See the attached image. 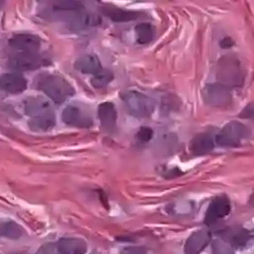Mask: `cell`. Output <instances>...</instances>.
I'll return each mask as SVG.
<instances>
[{"label":"cell","mask_w":254,"mask_h":254,"mask_svg":"<svg viewBox=\"0 0 254 254\" xmlns=\"http://www.w3.org/2000/svg\"><path fill=\"white\" fill-rule=\"evenodd\" d=\"M36 86L38 90L43 92L56 104L64 103L75 94V90L71 84L64 77L56 74L38 76Z\"/></svg>","instance_id":"obj_1"},{"label":"cell","mask_w":254,"mask_h":254,"mask_svg":"<svg viewBox=\"0 0 254 254\" xmlns=\"http://www.w3.org/2000/svg\"><path fill=\"white\" fill-rule=\"evenodd\" d=\"M126 112L134 118L150 117L155 111L154 101L137 91H126L121 94Z\"/></svg>","instance_id":"obj_2"},{"label":"cell","mask_w":254,"mask_h":254,"mask_svg":"<svg viewBox=\"0 0 254 254\" xmlns=\"http://www.w3.org/2000/svg\"><path fill=\"white\" fill-rule=\"evenodd\" d=\"M249 135L247 127L239 121H231L227 123L217 134L215 142L223 147H236Z\"/></svg>","instance_id":"obj_3"},{"label":"cell","mask_w":254,"mask_h":254,"mask_svg":"<svg viewBox=\"0 0 254 254\" xmlns=\"http://www.w3.org/2000/svg\"><path fill=\"white\" fill-rule=\"evenodd\" d=\"M242 66L240 62L233 57H224L219 62L218 76L223 81L222 84L229 86H241L243 82Z\"/></svg>","instance_id":"obj_4"},{"label":"cell","mask_w":254,"mask_h":254,"mask_svg":"<svg viewBox=\"0 0 254 254\" xmlns=\"http://www.w3.org/2000/svg\"><path fill=\"white\" fill-rule=\"evenodd\" d=\"M203 101L211 107H226L232 102L231 91L222 83H210L202 90Z\"/></svg>","instance_id":"obj_5"},{"label":"cell","mask_w":254,"mask_h":254,"mask_svg":"<svg viewBox=\"0 0 254 254\" xmlns=\"http://www.w3.org/2000/svg\"><path fill=\"white\" fill-rule=\"evenodd\" d=\"M45 64L46 59L36 53H18L13 55L8 61L9 67L17 71L36 70Z\"/></svg>","instance_id":"obj_6"},{"label":"cell","mask_w":254,"mask_h":254,"mask_svg":"<svg viewBox=\"0 0 254 254\" xmlns=\"http://www.w3.org/2000/svg\"><path fill=\"white\" fill-rule=\"evenodd\" d=\"M231 211L230 200L223 195L215 197L210 201L204 217V224L213 226L218 221L226 218Z\"/></svg>","instance_id":"obj_7"},{"label":"cell","mask_w":254,"mask_h":254,"mask_svg":"<svg viewBox=\"0 0 254 254\" xmlns=\"http://www.w3.org/2000/svg\"><path fill=\"white\" fill-rule=\"evenodd\" d=\"M61 118L66 125L79 127V128H90L94 124L93 118L75 105H69L65 107L61 114Z\"/></svg>","instance_id":"obj_8"},{"label":"cell","mask_w":254,"mask_h":254,"mask_svg":"<svg viewBox=\"0 0 254 254\" xmlns=\"http://www.w3.org/2000/svg\"><path fill=\"white\" fill-rule=\"evenodd\" d=\"M8 43L19 53H36L41 47V39L33 34H17L9 39Z\"/></svg>","instance_id":"obj_9"},{"label":"cell","mask_w":254,"mask_h":254,"mask_svg":"<svg viewBox=\"0 0 254 254\" xmlns=\"http://www.w3.org/2000/svg\"><path fill=\"white\" fill-rule=\"evenodd\" d=\"M98 118L102 128L108 133H113L117 129V110L111 102H104L98 107Z\"/></svg>","instance_id":"obj_10"},{"label":"cell","mask_w":254,"mask_h":254,"mask_svg":"<svg viewBox=\"0 0 254 254\" xmlns=\"http://www.w3.org/2000/svg\"><path fill=\"white\" fill-rule=\"evenodd\" d=\"M24 108L30 119L54 114L49 101L43 97H31L27 99Z\"/></svg>","instance_id":"obj_11"},{"label":"cell","mask_w":254,"mask_h":254,"mask_svg":"<svg viewBox=\"0 0 254 254\" xmlns=\"http://www.w3.org/2000/svg\"><path fill=\"white\" fill-rule=\"evenodd\" d=\"M27 80L19 73H4L0 75V91L9 94H20L27 89Z\"/></svg>","instance_id":"obj_12"},{"label":"cell","mask_w":254,"mask_h":254,"mask_svg":"<svg viewBox=\"0 0 254 254\" xmlns=\"http://www.w3.org/2000/svg\"><path fill=\"white\" fill-rule=\"evenodd\" d=\"M215 138L211 133H199L190 141V152L194 156H204L213 152L215 149Z\"/></svg>","instance_id":"obj_13"},{"label":"cell","mask_w":254,"mask_h":254,"mask_svg":"<svg viewBox=\"0 0 254 254\" xmlns=\"http://www.w3.org/2000/svg\"><path fill=\"white\" fill-rule=\"evenodd\" d=\"M210 233L205 230L196 231L190 236L184 246L185 254H199L210 242Z\"/></svg>","instance_id":"obj_14"},{"label":"cell","mask_w":254,"mask_h":254,"mask_svg":"<svg viewBox=\"0 0 254 254\" xmlns=\"http://www.w3.org/2000/svg\"><path fill=\"white\" fill-rule=\"evenodd\" d=\"M104 15L107 16L114 23H128L140 17L141 12L135 10H127L116 6L106 5L102 8Z\"/></svg>","instance_id":"obj_15"},{"label":"cell","mask_w":254,"mask_h":254,"mask_svg":"<svg viewBox=\"0 0 254 254\" xmlns=\"http://www.w3.org/2000/svg\"><path fill=\"white\" fill-rule=\"evenodd\" d=\"M102 19L98 14L93 12H77L70 20V28L76 31H83L97 27L101 24Z\"/></svg>","instance_id":"obj_16"},{"label":"cell","mask_w":254,"mask_h":254,"mask_svg":"<svg viewBox=\"0 0 254 254\" xmlns=\"http://www.w3.org/2000/svg\"><path fill=\"white\" fill-rule=\"evenodd\" d=\"M60 254H84L88 250V245L79 238H62L56 243Z\"/></svg>","instance_id":"obj_17"},{"label":"cell","mask_w":254,"mask_h":254,"mask_svg":"<svg viewBox=\"0 0 254 254\" xmlns=\"http://www.w3.org/2000/svg\"><path fill=\"white\" fill-rule=\"evenodd\" d=\"M223 235H224V238L229 242L228 244L230 246L237 247V248L245 247L252 239V236L249 233V231L243 228L228 229L223 233Z\"/></svg>","instance_id":"obj_18"},{"label":"cell","mask_w":254,"mask_h":254,"mask_svg":"<svg viewBox=\"0 0 254 254\" xmlns=\"http://www.w3.org/2000/svg\"><path fill=\"white\" fill-rule=\"evenodd\" d=\"M74 68L83 74H95L103 67L98 56L86 54L80 56L74 63Z\"/></svg>","instance_id":"obj_19"},{"label":"cell","mask_w":254,"mask_h":254,"mask_svg":"<svg viewBox=\"0 0 254 254\" xmlns=\"http://www.w3.org/2000/svg\"><path fill=\"white\" fill-rule=\"evenodd\" d=\"M30 128L37 132H44L52 129L56 124L55 115H48L39 118H31L28 122Z\"/></svg>","instance_id":"obj_20"},{"label":"cell","mask_w":254,"mask_h":254,"mask_svg":"<svg viewBox=\"0 0 254 254\" xmlns=\"http://www.w3.org/2000/svg\"><path fill=\"white\" fill-rule=\"evenodd\" d=\"M136 41L140 45L151 43L155 37V28L149 23H139L135 26Z\"/></svg>","instance_id":"obj_21"},{"label":"cell","mask_w":254,"mask_h":254,"mask_svg":"<svg viewBox=\"0 0 254 254\" xmlns=\"http://www.w3.org/2000/svg\"><path fill=\"white\" fill-rule=\"evenodd\" d=\"M114 75L112 71L109 69L102 68L97 73L93 74V77L91 78V84L95 89H102L107 87L108 84L113 80Z\"/></svg>","instance_id":"obj_22"},{"label":"cell","mask_w":254,"mask_h":254,"mask_svg":"<svg viewBox=\"0 0 254 254\" xmlns=\"http://www.w3.org/2000/svg\"><path fill=\"white\" fill-rule=\"evenodd\" d=\"M24 230L16 223H4L0 226V235L9 239H18L23 236Z\"/></svg>","instance_id":"obj_23"},{"label":"cell","mask_w":254,"mask_h":254,"mask_svg":"<svg viewBox=\"0 0 254 254\" xmlns=\"http://www.w3.org/2000/svg\"><path fill=\"white\" fill-rule=\"evenodd\" d=\"M54 9L60 12L70 11V12H79L83 9L82 2L79 1H57L54 3Z\"/></svg>","instance_id":"obj_24"},{"label":"cell","mask_w":254,"mask_h":254,"mask_svg":"<svg viewBox=\"0 0 254 254\" xmlns=\"http://www.w3.org/2000/svg\"><path fill=\"white\" fill-rule=\"evenodd\" d=\"M213 254H234V250L227 242L217 239L213 242Z\"/></svg>","instance_id":"obj_25"},{"label":"cell","mask_w":254,"mask_h":254,"mask_svg":"<svg viewBox=\"0 0 254 254\" xmlns=\"http://www.w3.org/2000/svg\"><path fill=\"white\" fill-rule=\"evenodd\" d=\"M154 136V131L150 127H141L139 128V130L136 133V138L138 141L142 142V143H146L151 141V139Z\"/></svg>","instance_id":"obj_26"},{"label":"cell","mask_w":254,"mask_h":254,"mask_svg":"<svg viewBox=\"0 0 254 254\" xmlns=\"http://www.w3.org/2000/svg\"><path fill=\"white\" fill-rule=\"evenodd\" d=\"M35 254H60L57 250L56 244L54 243H47L43 246H41Z\"/></svg>","instance_id":"obj_27"},{"label":"cell","mask_w":254,"mask_h":254,"mask_svg":"<svg viewBox=\"0 0 254 254\" xmlns=\"http://www.w3.org/2000/svg\"><path fill=\"white\" fill-rule=\"evenodd\" d=\"M121 254H146V251L142 247H128L123 249Z\"/></svg>","instance_id":"obj_28"},{"label":"cell","mask_w":254,"mask_h":254,"mask_svg":"<svg viewBox=\"0 0 254 254\" xmlns=\"http://www.w3.org/2000/svg\"><path fill=\"white\" fill-rule=\"evenodd\" d=\"M220 45H221L222 48L228 49V48H231L233 45H234V41H233L230 37H226V38H224V39L221 41Z\"/></svg>","instance_id":"obj_29"}]
</instances>
